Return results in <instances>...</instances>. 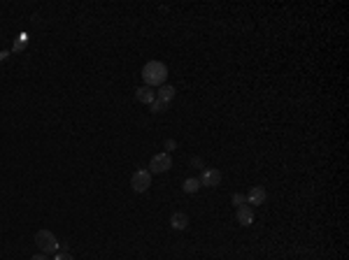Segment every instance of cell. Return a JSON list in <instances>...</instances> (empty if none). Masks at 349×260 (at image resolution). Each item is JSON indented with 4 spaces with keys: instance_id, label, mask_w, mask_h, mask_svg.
<instances>
[{
    "instance_id": "obj_11",
    "label": "cell",
    "mask_w": 349,
    "mask_h": 260,
    "mask_svg": "<svg viewBox=\"0 0 349 260\" xmlns=\"http://www.w3.org/2000/svg\"><path fill=\"white\" fill-rule=\"evenodd\" d=\"M184 193H196V191H198V188H200V179H194V177H191V179H186L184 181Z\"/></svg>"
},
{
    "instance_id": "obj_12",
    "label": "cell",
    "mask_w": 349,
    "mask_h": 260,
    "mask_svg": "<svg viewBox=\"0 0 349 260\" xmlns=\"http://www.w3.org/2000/svg\"><path fill=\"white\" fill-rule=\"evenodd\" d=\"M149 107H152V112H154V114H163L166 109H168V105H166V102H161V100H154Z\"/></svg>"
},
{
    "instance_id": "obj_4",
    "label": "cell",
    "mask_w": 349,
    "mask_h": 260,
    "mask_svg": "<svg viewBox=\"0 0 349 260\" xmlns=\"http://www.w3.org/2000/svg\"><path fill=\"white\" fill-rule=\"evenodd\" d=\"M170 167H172V158H170V154L166 151V154H156L154 158H152V163H149V172L161 174V172H168Z\"/></svg>"
},
{
    "instance_id": "obj_18",
    "label": "cell",
    "mask_w": 349,
    "mask_h": 260,
    "mask_svg": "<svg viewBox=\"0 0 349 260\" xmlns=\"http://www.w3.org/2000/svg\"><path fill=\"white\" fill-rule=\"evenodd\" d=\"M7 58V51H0V60H5Z\"/></svg>"
},
{
    "instance_id": "obj_16",
    "label": "cell",
    "mask_w": 349,
    "mask_h": 260,
    "mask_svg": "<svg viewBox=\"0 0 349 260\" xmlns=\"http://www.w3.org/2000/svg\"><path fill=\"white\" fill-rule=\"evenodd\" d=\"M174 147H177V142L174 140H166V149H168V151H172Z\"/></svg>"
},
{
    "instance_id": "obj_7",
    "label": "cell",
    "mask_w": 349,
    "mask_h": 260,
    "mask_svg": "<svg viewBox=\"0 0 349 260\" xmlns=\"http://www.w3.org/2000/svg\"><path fill=\"white\" fill-rule=\"evenodd\" d=\"M174 93H177V88L170 86V84H163V86H158V91H156V100L170 105V102L174 100Z\"/></svg>"
},
{
    "instance_id": "obj_15",
    "label": "cell",
    "mask_w": 349,
    "mask_h": 260,
    "mask_svg": "<svg viewBox=\"0 0 349 260\" xmlns=\"http://www.w3.org/2000/svg\"><path fill=\"white\" fill-rule=\"evenodd\" d=\"M191 165H194V167H202V160L198 158V156H194V158H191ZM202 170H205V167H202Z\"/></svg>"
},
{
    "instance_id": "obj_5",
    "label": "cell",
    "mask_w": 349,
    "mask_h": 260,
    "mask_svg": "<svg viewBox=\"0 0 349 260\" xmlns=\"http://www.w3.org/2000/svg\"><path fill=\"white\" fill-rule=\"evenodd\" d=\"M222 184V172L214 170V167H208V170H202V177H200V186L205 188H216Z\"/></svg>"
},
{
    "instance_id": "obj_8",
    "label": "cell",
    "mask_w": 349,
    "mask_h": 260,
    "mask_svg": "<svg viewBox=\"0 0 349 260\" xmlns=\"http://www.w3.org/2000/svg\"><path fill=\"white\" fill-rule=\"evenodd\" d=\"M266 198H268V193H266V188L263 186H254L252 191H249V195H247V200H249V205H263L266 202Z\"/></svg>"
},
{
    "instance_id": "obj_3",
    "label": "cell",
    "mask_w": 349,
    "mask_h": 260,
    "mask_svg": "<svg viewBox=\"0 0 349 260\" xmlns=\"http://www.w3.org/2000/svg\"><path fill=\"white\" fill-rule=\"evenodd\" d=\"M149 186H152V172H149V170H138V172H133V177H130V188H133L135 193H144V191H149Z\"/></svg>"
},
{
    "instance_id": "obj_9",
    "label": "cell",
    "mask_w": 349,
    "mask_h": 260,
    "mask_svg": "<svg viewBox=\"0 0 349 260\" xmlns=\"http://www.w3.org/2000/svg\"><path fill=\"white\" fill-rule=\"evenodd\" d=\"M238 221H240L242 226H252L254 223V209H252V205L238 207Z\"/></svg>"
},
{
    "instance_id": "obj_17",
    "label": "cell",
    "mask_w": 349,
    "mask_h": 260,
    "mask_svg": "<svg viewBox=\"0 0 349 260\" xmlns=\"http://www.w3.org/2000/svg\"><path fill=\"white\" fill-rule=\"evenodd\" d=\"M30 260H49V258H47V254H35Z\"/></svg>"
},
{
    "instance_id": "obj_1",
    "label": "cell",
    "mask_w": 349,
    "mask_h": 260,
    "mask_svg": "<svg viewBox=\"0 0 349 260\" xmlns=\"http://www.w3.org/2000/svg\"><path fill=\"white\" fill-rule=\"evenodd\" d=\"M142 79H144V86L154 88V86H163L166 79H168V67L161 60H149L147 65L142 67Z\"/></svg>"
},
{
    "instance_id": "obj_13",
    "label": "cell",
    "mask_w": 349,
    "mask_h": 260,
    "mask_svg": "<svg viewBox=\"0 0 349 260\" xmlns=\"http://www.w3.org/2000/svg\"><path fill=\"white\" fill-rule=\"evenodd\" d=\"M52 260H74V256L70 251H56V256Z\"/></svg>"
},
{
    "instance_id": "obj_10",
    "label": "cell",
    "mask_w": 349,
    "mask_h": 260,
    "mask_svg": "<svg viewBox=\"0 0 349 260\" xmlns=\"http://www.w3.org/2000/svg\"><path fill=\"white\" fill-rule=\"evenodd\" d=\"M170 226L174 228V230H186L188 226V216L184 212H174L172 216H170Z\"/></svg>"
},
{
    "instance_id": "obj_2",
    "label": "cell",
    "mask_w": 349,
    "mask_h": 260,
    "mask_svg": "<svg viewBox=\"0 0 349 260\" xmlns=\"http://www.w3.org/2000/svg\"><path fill=\"white\" fill-rule=\"evenodd\" d=\"M35 244L40 247L42 254H56L60 247V242L56 240V235L52 230H38L35 233Z\"/></svg>"
},
{
    "instance_id": "obj_14",
    "label": "cell",
    "mask_w": 349,
    "mask_h": 260,
    "mask_svg": "<svg viewBox=\"0 0 349 260\" xmlns=\"http://www.w3.org/2000/svg\"><path fill=\"white\" fill-rule=\"evenodd\" d=\"M244 200H247V198H244L242 193H233V205H235V207H242V205H244Z\"/></svg>"
},
{
    "instance_id": "obj_6",
    "label": "cell",
    "mask_w": 349,
    "mask_h": 260,
    "mask_svg": "<svg viewBox=\"0 0 349 260\" xmlns=\"http://www.w3.org/2000/svg\"><path fill=\"white\" fill-rule=\"evenodd\" d=\"M135 100L142 102V105H152V102L156 100V91L149 86H140L135 91Z\"/></svg>"
}]
</instances>
